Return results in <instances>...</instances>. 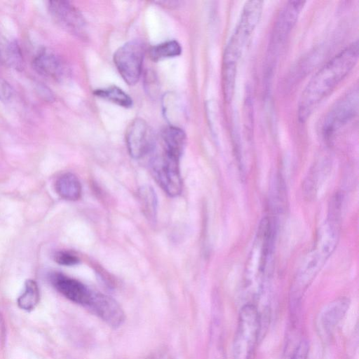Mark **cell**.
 Wrapping results in <instances>:
<instances>
[{
	"label": "cell",
	"instance_id": "1",
	"mask_svg": "<svg viewBox=\"0 0 359 359\" xmlns=\"http://www.w3.org/2000/svg\"><path fill=\"white\" fill-rule=\"evenodd\" d=\"M358 41L352 42L334 55L311 77L298 103V118L304 122L316 107L347 76L357 63Z\"/></svg>",
	"mask_w": 359,
	"mask_h": 359
},
{
	"label": "cell",
	"instance_id": "2",
	"mask_svg": "<svg viewBox=\"0 0 359 359\" xmlns=\"http://www.w3.org/2000/svg\"><path fill=\"white\" fill-rule=\"evenodd\" d=\"M262 9V1H246L225 46L222 57V75L223 93L226 102H231L232 99L238 64L259 21Z\"/></svg>",
	"mask_w": 359,
	"mask_h": 359
},
{
	"label": "cell",
	"instance_id": "3",
	"mask_svg": "<svg viewBox=\"0 0 359 359\" xmlns=\"http://www.w3.org/2000/svg\"><path fill=\"white\" fill-rule=\"evenodd\" d=\"M271 239V228L268 219H264L259 228L257 238L248 264L252 269L246 271L244 291L248 299L246 303L256 305L264 290V275ZM245 303V304H246Z\"/></svg>",
	"mask_w": 359,
	"mask_h": 359
},
{
	"label": "cell",
	"instance_id": "4",
	"mask_svg": "<svg viewBox=\"0 0 359 359\" xmlns=\"http://www.w3.org/2000/svg\"><path fill=\"white\" fill-rule=\"evenodd\" d=\"M262 336L261 318L257 306L244 304L240 309L233 338V359H255Z\"/></svg>",
	"mask_w": 359,
	"mask_h": 359
},
{
	"label": "cell",
	"instance_id": "5",
	"mask_svg": "<svg viewBox=\"0 0 359 359\" xmlns=\"http://www.w3.org/2000/svg\"><path fill=\"white\" fill-rule=\"evenodd\" d=\"M358 89L353 87L330 108L324 118L322 132L325 139L330 140L342 127L357 114Z\"/></svg>",
	"mask_w": 359,
	"mask_h": 359
},
{
	"label": "cell",
	"instance_id": "6",
	"mask_svg": "<svg viewBox=\"0 0 359 359\" xmlns=\"http://www.w3.org/2000/svg\"><path fill=\"white\" fill-rule=\"evenodd\" d=\"M180 158L163 149L151 161L154 176L158 184L170 196H177L182 190V180L180 171Z\"/></svg>",
	"mask_w": 359,
	"mask_h": 359
},
{
	"label": "cell",
	"instance_id": "7",
	"mask_svg": "<svg viewBox=\"0 0 359 359\" xmlns=\"http://www.w3.org/2000/svg\"><path fill=\"white\" fill-rule=\"evenodd\" d=\"M144 54V44L137 40L119 47L114 55V64L126 83L135 85L139 80Z\"/></svg>",
	"mask_w": 359,
	"mask_h": 359
},
{
	"label": "cell",
	"instance_id": "8",
	"mask_svg": "<svg viewBox=\"0 0 359 359\" xmlns=\"http://www.w3.org/2000/svg\"><path fill=\"white\" fill-rule=\"evenodd\" d=\"M48 8L53 18L62 28L81 39L86 37V20L80 11L71 2L49 1Z\"/></svg>",
	"mask_w": 359,
	"mask_h": 359
},
{
	"label": "cell",
	"instance_id": "9",
	"mask_svg": "<svg viewBox=\"0 0 359 359\" xmlns=\"http://www.w3.org/2000/svg\"><path fill=\"white\" fill-rule=\"evenodd\" d=\"M126 142L130 155L136 159L144 157L155 149L153 130L142 118H135L129 124Z\"/></svg>",
	"mask_w": 359,
	"mask_h": 359
},
{
	"label": "cell",
	"instance_id": "10",
	"mask_svg": "<svg viewBox=\"0 0 359 359\" xmlns=\"http://www.w3.org/2000/svg\"><path fill=\"white\" fill-rule=\"evenodd\" d=\"M304 4V1L291 0L287 1L281 8L273 29L270 44L271 50L276 51L285 42L295 25Z\"/></svg>",
	"mask_w": 359,
	"mask_h": 359
},
{
	"label": "cell",
	"instance_id": "11",
	"mask_svg": "<svg viewBox=\"0 0 359 359\" xmlns=\"http://www.w3.org/2000/svg\"><path fill=\"white\" fill-rule=\"evenodd\" d=\"M32 65L41 76L55 81H62L69 74L64 60L55 52L46 48H41L34 57Z\"/></svg>",
	"mask_w": 359,
	"mask_h": 359
},
{
	"label": "cell",
	"instance_id": "12",
	"mask_svg": "<svg viewBox=\"0 0 359 359\" xmlns=\"http://www.w3.org/2000/svg\"><path fill=\"white\" fill-rule=\"evenodd\" d=\"M350 305V300L340 297L327 304L318 315L317 326L320 334L327 339L330 337L336 327L346 316Z\"/></svg>",
	"mask_w": 359,
	"mask_h": 359
},
{
	"label": "cell",
	"instance_id": "13",
	"mask_svg": "<svg viewBox=\"0 0 359 359\" xmlns=\"http://www.w3.org/2000/svg\"><path fill=\"white\" fill-rule=\"evenodd\" d=\"M87 306L110 326H120L124 321V313L119 304L106 294L93 291Z\"/></svg>",
	"mask_w": 359,
	"mask_h": 359
},
{
	"label": "cell",
	"instance_id": "14",
	"mask_svg": "<svg viewBox=\"0 0 359 359\" xmlns=\"http://www.w3.org/2000/svg\"><path fill=\"white\" fill-rule=\"evenodd\" d=\"M52 282L57 291L68 299L86 306L88 304L93 291L80 281L56 273L53 276Z\"/></svg>",
	"mask_w": 359,
	"mask_h": 359
},
{
	"label": "cell",
	"instance_id": "15",
	"mask_svg": "<svg viewBox=\"0 0 359 359\" xmlns=\"http://www.w3.org/2000/svg\"><path fill=\"white\" fill-rule=\"evenodd\" d=\"M163 149L180 158L186 145L187 137L184 130L177 126H168L161 132Z\"/></svg>",
	"mask_w": 359,
	"mask_h": 359
},
{
	"label": "cell",
	"instance_id": "16",
	"mask_svg": "<svg viewBox=\"0 0 359 359\" xmlns=\"http://www.w3.org/2000/svg\"><path fill=\"white\" fill-rule=\"evenodd\" d=\"M55 191L62 198L67 201H76L81 195V185L76 175L67 172L60 175L56 180Z\"/></svg>",
	"mask_w": 359,
	"mask_h": 359
},
{
	"label": "cell",
	"instance_id": "17",
	"mask_svg": "<svg viewBox=\"0 0 359 359\" xmlns=\"http://www.w3.org/2000/svg\"><path fill=\"white\" fill-rule=\"evenodd\" d=\"M138 199L142 211L147 219L154 222L157 215V197L150 186H142L138 190Z\"/></svg>",
	"mask_w": 359,
	"mask_h": 359
},
{
	"label": "cell",
	"instance_id": "18",
	"mask_svg": "<svg viewBox=\"0 0 359 359\" xmlns=\"http://www.w3.org/2000/svg\"><path fill=\"white\" fill-rule=\"evenodd\" d=\"M93 93L97 97L125 108H129L133 106L132 98L117 86H112L107 88L96 89Z\"/></svg>",
	"mask_w": 359,
	"mask_h": 359
},
{
	"label": "cell",
	"instance_id": "19",
	"mask_svg": "<svg viewBox=\"0 0 359 359\" xmlns=\"http://www.w3.org/2000/svg\"><path fill=\"white\" fill-rule=\"evenodd\" d=\"M39 289L37 283L33 280L25 282L24 290L18 298V306L25 311L33 310L39 302Z\"/></svg>",
	"mask_w": 359,
	"mask_h": 359
},
{
	"label": "cell",
	"instance_id": "20",
	"mask_svg": "<svg viewBox=\"0 0 359 359\" xmlns=\"http://www.w3.org/2000/svg\"><path fill=\"white\" fill-rule=\"evenodd\" d=\"M182 53L180 44L175 40L165 41L151 47L149 57L155 62L178 56Z\"/></svg>",
	"mask_w": 359,
	"mask_h": 359
},
{
	"label": "cell",
	"instance_id": "21",
	"mask_svg": "<svg viewBox=\"0 0 359 359\" xmlns=\"http://www.w3.org/2000/svg\"><path fill=\"white\" fill-rule=\"evenodd\" d=\"M5 60L7 65L18 72H22L25 67L22 50L18 40H11L5 48Z\"/></svg>",
	"mask_w": 359,
	"mask_h": 359
},
{
	"label": "cell",
	"instance_id": "22",
	"mask_svg": "<svg viewBox=\"0 0 359 359\" xmlns=\"http://www.w3.org/2000/svg\"><path fill=\"white\" fill-rule=\"evenodd\" d=\"M55 262L63 266H74L79 262L75 255L67 251H58L54 255Z\"/></svg>",
	"mask_w": 359,
	"mask_h": 359
},
{
	"label": "cell",
	"instance_id": "23",
	"mask_svg": "<svg viewBox=\"0 0 359 359\" xmlns=\"http://www.w3.org/2000/svg\"><path fill=\"white\" fill-rule=\"evenodd\" d=\"M14 95L12 86L4 79L0 78V100L7 103L10 102Z\"/></svg>",
	"mask_w": 359,
	"mask_h": 359
},
{
	"label": "cell",
	"instance_id": "24",
	"mask_svg": "<svg viewBox=\"0 0 359 359\" xmlns=\"http://www.w3.org/2000/svg\"><path fill=\"white\" fill-rule=\"evenodd\" d=\"M309 345L307 341L302 340L293 351L290 359H308Z\"/></svg>",
	"mask_w": 359,
	"mask_h": 359
},
{
	"label": "cell",
	"instance_id": "25",
	"mask_svg": "<svg viewBox=\"0 0 359 359\" xmlns=\"http://www.w3.org/2000/svg\"><path fill=\"white\" fill-rule=\"evenodd\" d=\"M36 90L38 95L45 101L53 102L55 100L53 93L44 84L38 83L36 84Z\"/></svg>",
	"mask_w": 359,
	"mask_h": 359
},
{
	"label": "cell",
	"instance_id": "26",
	"mask_svg": "<svg viewBox=\"0 0 359 359\" xmlns=\"http://www.w3.org/2000/svg\"><path fill=\"white\" fill-rule=\"evenodd\" d=\"M2 62H3L2 55H1V52H0V66L2 64Z\"/></svg>",
	"mask_w": 359,
	"mask_h": 359
}]
</instances>
